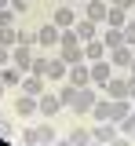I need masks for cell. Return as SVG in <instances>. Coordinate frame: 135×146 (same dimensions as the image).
<instances>
[{
  "label": "cell",
  "instance_id": "5",
  "mask_svg": "<svg viewBox=\"0 0 135 146\" xmlns=\"http://www.w3.org/2000/svg\"><path fill=\"white\" fill-rule=\"evenodd\" d=\"M33 48H29V44H15V48H11V66H19L22 73H29V66H33Z\"/></svg>",
  "mask_w": 135,
  "mask_h": 146
},
{
  "label": "cell",
  "instance_id": "37",
  "mask_svg": "<svg viewBox=\"0 0 135 146\" xmlns=\"http://www.w3.org/2000/svg\"><path fill=\"white\" fill-rule=\"evenodd\" d=\"M55 146H73V143H69V139H58V143H55Z\"/></svg>",
  "mask_w": 135,
  "mask_h": 146
},
{
  "label": "cell",
  "instance_id": "26",
  "mask_svg": "<svg viewBox=\"0 0 135 146\" xmlns=\"http://www.w3.org/2000/svg\"><path fill=\"white\" fill-rule=\"evenodd\" d=\"M120 29H124V44H128V48H135V15H128V22H124Z\"/></svg>",
  "mask_w": 135,
  "mask_h": 146
},
{
  "label": "cell",
  "instance_id": "32",
  "mask_svg": "<svg viewBox=\"0 0 135 146\" xmlns=\"http://www.w3.org/2000/svg\"><path fill=\"white\" fill-rule=\"evenodd\" d=\"M4 66H11V48L0 44V70H4Z\"/></svg>",
  "mask_w": 135,
  "mask_h": 146
},
{
  "label": "cell",
  "instance_id": "22",
  "mask_svg": "<svg viewBox=\"0 0 135 146\" xmlns=\"http://www.w3.org/2000/svg\"><path fill=\"white\" fill-rule=\"evenodd\" d=\"M66 139H69L73 146H88V143H91V128H73Z\"/></svg>",
  "mask_w": 135,
  "mask_h": 146
},
{
  "label": "cell",
  "instance_id": "35",
  "mask_svg": "<svg viewBox=\"0 0 135 146\" xmlns=\"http://www.w3.org/2000/svg\"><path fill=\"white\" fill-rule=\"evenodd\" d=\"M128 95H132V102H135V73L128 77Z\"/></svg>",
  "mask_w": 135,
  "mask_h": 146
},
{
  "label": "cell",
  "instance_id": "39",
  "mask_svg": "<svg viewBox=\"0 0 135 146\" xmlns=\"http://www.w3.org/2000/svg\"><path fill=\"white\" fill-rule=\"evenodd\" d=\"M128 73H135V55H132V66H128Z\"/></svg>",
  "mask_w": 135,
  "mask_h": 146
},
{
  "label": "cell",
  "instance_id": "6",
  "mask_svg": "<svg viewBox=\"0 0 135 146\" xmlns=\"http://www.w3.org/2000/svg\"><path fill=\"white\" fill-rule=\"evenodd\" d=\"M66 80L77 84V88H88V84H91V66H88V62H73L69 73H66Z\"/></svg>",
  "mask_w": 135,
  "mask_h": 146
},
{
  "label": "cell",
  "instance_id": "41",
  "mask_svg": "<svg viewBox=\"0 0 135 146\" xmlns=\"http://www.w3.org/2000/svg\"><path fill=\"white\" fill-rule=\"evenodd\" d=\"M58 4H77V0H58Z\"/></svg>",
  "mask_w": 135,
  "mask_h": 146
},
{
  "label": "cell",
  "instance_id": "28",
  "mask_svg": "<svg viewBox=\"0 0 135 146\" xmlns=\"http://www.w3.org/2000/svg\"><path fill=\"white\" fill-rule=\"evenodd\" d=\"M22 146H40V135H37V128H22Z\"/></svg>",
  "mask_w": 135,
  "mask_h": 146
},
{
  "label": "cell",
  "instance_id": "14",
  "mask_svg": "<svg viewBox=\"0 0 135 146\" xmlns=\"http://www.w3.org/2000/svg\"><path fill=\"white\" fill-rule=\"evenodd\" d=\"M73 29H77V36L88 44V40H95V36H99V22H91V18H84V15H80L77 22H73Z\"/></svg>",
  "mask_w": 135,
  "mask_h": 146
},
{
  "label": "cell",
  "instance_id": "36",
  "mask_svg": "<svg viewBox=\"0 0 135 146\" xmlns=\"http://www.w3.org/2000/svg\"><path fill=\"white\" fill-rule=\"evenodd\" d=\"M4 95H7V84H4V80H0V99H4Z\"/></svg>",
  "mask_w": 135,
  "mask_h": 146
},
{
  "label": "cell",
  "instance_id": "19",
  "mask_svg": "<svg viewBox=\"0 0 135 146\" xmlns=\"http://www.w3.org/2000/svg\"><path fill=\"white\" fill-rule=\"evenodd\" d=\"M99 36H102V44H106V48H117V44H124V29H117V26H106Z\"/></svg>",
  "mask_w": 135,
  "mask_h": 146
},
{
  "label": "cell",
  "instance_id": "34",
  "mask_svg": "<svg viewBox=\"0 0 135 146\" xmlns=\"http://www.w3.org/2000/svg\"><path fill=\"white\" fill-rule=\"evenodd\" d=\"M110 146H135V143H132V139H128V135H117V139H113V143H110Z\"/></svg>",
  "mask_w": 135,
  "mask_h": 146
},
{
  "label": "cell",
  "instance_id": "4",
  "mask_svg": "<svg viewBox=\"0 0 135 146\" xmlns=\"http://www.w3.org/2000/svg\"><path fill=\"white\" fill-rule=\"evenodd\" d=\"M132 55H135V48L117 44V48H110V55H106V58H110V66H113V70H128V66H132Z\"/></svg>",
  "mask_w": 135,
  "mask_h": 146
},
{
  "label": "cell",
  "instance_id": "23",
  "mask_svg": "<svg viewBox=\"0 0 135 146\" xmlns=\"http://www.w3.org/2000/svg\"><path fill=\"white\" fill-rule=\"evenodd\" d=\"M48 62H51L48 55H33V66H29V73H37V77H44V80H48Z\"/></svg>",
  "mask_w": 135,
  "mask_h": 146
},
{
  "label": "cell",
  "instance_id": "21",
  "mask_svg": "<svg viewBox=\"0 0 135 146\" xmlns=\"http://www.w3.org/2000/svg\"><path fill=\"white\" fill-rule=\"evenodd\" d=\"M58 99H62V110H73V102H77V84H62L58 88Z\"/></svg>",
  "mask_w": 135,
  "mask_h": 146
},
{
  "label": "cell",
  "instance_id": "7",
  "mask_svg": "<svg viewBox=\"0 0 135 146\" xmlns=\"http://www.w3.org/2000/svg\"><path fill=\"white\" fill-rule=\"evenodd\" d=\"M117 135H120L117 121H95V128H91V139H99V143H113Z\"/></svg>",
  "mask_w": 135,
  "mask_h": 146
},
{
  "label": "cell",
  "instance_id": "42",
  "mask_svg": "<svg viewBox=\"0 0 135 146\" xmlns=\"http://www.w3.org/2000/svg\"><path fill=\"white\" fill-rule=\"evenodd\" d=\"M4 121H7V117H4V113H0V124H4Z\"/></svg>",
  "mask_w": 135,
  "mask_h": 146
},
{
  "label": "cell",
  "instance_id": "12",
  "mask_svg": "<svg viewBox=\"0 0 135 146\" xmlns=\"http://www.w3.org/2000/svg\"><path fill=\"white\" fill-rule=\"evenodd\" d=\"M106 55H110V48L102 44V36H95V40L84 44V62H99V58H106Z\"/></svg>",
  "mask_w": 135,
  "mask_h": 146
},
{
  "label": "cell",
  "instance_id": "10",
  "mask_svg": "<svg viewBox=\"0 0 135 146\" xmlns=\"http://www.w3.org/2000/svg\"><path fill=\"white\" fill-rule=\"evenodd\" d=\"M58 110H62V99H58V95H51V91H44V95H40V99H37V113H44L48 121L55 117Z\"/></svg>",
  "mask_w": 135,
  "mask_h": 146
},
{
  "label": "cell",
  "instance_id": "27",
  "mask_svg": "<svg viewBox=\"0 0 135 146\" xmlns=\"http://www.w3.org/2000/svg\"><path fill=\"white\" fill-rule=\"evenodd\" d=\"M117 128H120V135H128V139H132V135H135V110H132V113H128Z\"/></svg>",
  "mask_w": 135,
  "mask_h": 146
},
{
  "label": "cell",
  "instance_id": "25",
  "mask_svg": "<svg viewBox=\"0 0 135 146\" xmlns=\"http://www.w3.org/2000/svg\"><path fill=\"white\" fill-rule=\"evenodd\" d=\"M124 22H128V11H120V7H110V15H106V26H117V29H120Z\"/></svg>",
  "mask_w": 135,
  "mask_h": 146
},
{
  "label": "cell",
  "instance_id": "1",
  "mask_svg": "<svg viewBox=\"0 0 135 146\" xmlns=\"http://www.w3.org/2000/svg\"><path fill=\"white\" fill-rule=\"evenodd\" d=\"M99 102V88L95 84H88V88H77V102H73V117H84V113H91V106Z\"/></svg>",
  "mask_w": 135,
  "mask_h": 146
},
{
  "label": "cell",
  "instance_id": "29",
  "mask_svg": "<svg viewBox=\"0 0 135 146\" xmlns=\"http://www.w3.org/2000/svg\"><path fill=\"white\" fill-rule=\"evenodd\" d=\"M15 22V7H0V29Z\"/></svg>",
  "mask_w": 135,
  "mask_h": 146
},
{
  "label": "cell",
  "instance_id": "38",
  "mask_svg": "<svg viewBox=\"0 0 135 146\" xmlns=\"http://www.w3.org/2000/svg\"><path fill=\"white\" fill-rule=\"evenodd\" d=\"M88 146H110V143H99V139H91V143H88Z\"/></svg>",
  "mask_w": 135,
  "mask_h": 146
},
{
  "label": "cell",
  "instance_id": "24",
  "mask_svg": "<svg viewBox=\"0 0 135 146\" xmlns=\"http://www.w3.org/2000/svg\"><path fill=\"white\" fill-rule=\"evenodd\" d=\"M0 44H4V48H15V44H19V29H15V26H4V29H0Z\"/></svg>",
  "mask_w": 135,
  "mask_h": 146
},
{
  "label": "cell",
  "instance_id": "9",
  "mask_svg": "<svg viewBox=\"0 0 135 146\" xmlns=\"http://www.w3.org/2000/svg\"><path fill=\"white\" fill-rule=\"evenodd\" d=\"M106 15H110V4L106 0H88L84 4V18H91L99 26H106Z\"/></svg>",
  "mask_w": 135,
  "mask_h": 146
},
{
  "label": "cell",
  "instance_id": "43",
  "mask_svg": "<svg viewBox=\"0 0 135 146\" xmlns=\"http://www.w3.org/2000/svg\"><path fill=\"white\" fill-rule=\"evenodd\" d=\"M80 4H88V0H80Z\"/></svg>",
  "mask_w": 135,
  "mask_h": 146
},
{
  "label": "cell",
  "instance_id": "11",
  "mask_svg": "<svg viewBox=\"0 0 135 146\" xmlns=\"http://www.w3.org/2000/svg\"><path fill=\"white\" fill-rule=\"evenodd\" d=\"M102 95L106 99H132L128 95V77H110V84L102 88Z\"/></svg>",
  "mask_w": 135,
  "mask_h": 146
},
{
  "label": "cell",
  "instance_id": "3",
  "mask_svg": "<svg viewBox=\"0 0 135 146\" xmlns=\"http://www.w3.org/2000/svg\"><path fill=\"white\" fill-rule=\"evenodd\" d=\"M77 18H80V15H77V7H73V4H58L55 11H51V22H55L58 29H69Z\"/></svg>",
  "mask_w": 135,
  "mask_h": 146
},
{
  "label": "cell",
  "instance_id": "31",
  "mask_svg": "<svg viewBox=\"0 0 135 146\" xmlns=\"http://www.w3.org/2000/svg\"><path fill=\"white\" fill-rule=\"evenodd\" d=\"M19 44H29V48H33V44H37V33H26V29H19Z\"/></svg>",
  "mask_w": 135,
  "mask_h": 146
},
{
  "label": "cell",
  "instance_id": "33",
  "mask_svg": "<svg viewBox=\"0 0 135 146\" xmlns=\"http://www.w3.org/2000/svg\"><path fill=\"white\" fill-rule=\"evenodd\" d=\"M29 4H33V0H11V7H15V15H22V11H29Z\"/></svg>",
  "mask_w": 135,
  "mask_h": 146
},
{
  "label": "cell",
  "instance_id": "44",
  "mask_svg": "<svg viewBox=\"0 0 135 146\" xmlns=\"http://www.w3.org/2000/svg\"><path fill=\"white\" fill-rule=\"evenodd\" d=\"M132 143H135V135H132Z\"/></svg>",
  "mask_w": 135,
  "mask_h": 146
},
{
  "label": "cell",
  "instance_id": "2",
  "mask_svg": "<svg viewBox=\"0 0 135 146\" xmlns=\"http://www.w3.org/2000/svg\"><path fill=\"white\" fill-rule=\"evenodd\" d=\"M91 66V84H95L99 91L110 84V77H113V66H110V58H99V62H88Z\"/></svg>",
  "mask_w": 135,
  "mask_h": 146
},
{
  "label": "cell",
  "instance_id": "13",
  "mask_svg": "<svg viewBox=\"0 0 135 146\" xmlns=\"http://www.w3.org/2000/svg\"><path fill=\"white\" fill-rule=\"evenodd\" d=\"M44 84H48V80H44V77H37V73H26V77H22V84H19V91H26V95H44Z\"/></svg>",
  "mask_w": 135,
  "mask_h": 146
},
{
  "label": "cell",
  "instance_id": "40",
  "mask_svg": "<svg viewBox=\"0 0 135 146\" xmlns=\"http://www.w3.org/2000/svg\"><path fill=\"white\" fill-rule=\"evenodd\" d=\"M0 7H11V0H0Z\"/></svg>",
  "mask_w": 135,
  "mask_h": 146
},
{
  "label": "cell",
  "instance_id": "17",
  "mask_svg": "<svg viewBox=\"0 0 135 146\" xmlns=\"http://www.w3.org/2000/svg\"><path fill=\"white\" fill-rule=\"evenodd\" d=\"M37 135H40V146H55L58 143V128L44 117V124H37Z\"/></svg>",
  "mask_w": 135,
  "mask_h": 146
},
{
  "label": "cell",
  "instance_id": "20",
  "mask_svg": "<svg viewBox=\"0 0 135 146\" xmlns=\"http://www.w3.org/2000/svg\"><path fill=\"white\" fill-rule=\"evenodd\" d=\"M66 73H69V66H66L58 55H51V62H48V80H62Z\"/></svg>",
  "mask_w": 135,
  "mask_h": 146
},
{
  "label": "cell",
  "instance_id": "8",
  "mask_svg": "<svg viewBox=\"0 0 135 146\" xmlns=\"http://www.w3.org/2000/svg\"><path fill=\"white\" fill-rule=\"evenodd\" d=\"M58 40H62V29H58L55 22H48V26L37 29V44L40 48H58Z\"/></svg>",
  "mask_w": 135,
  "mask_h": 146
},
{
  "label": "cell",
  "instance_id": "18",
  "mask_svg": "<svg viewBox=\"0 0 135 146\" xmlns=\"http://www.w3.org/2000/svg\"><path fill=\"white\" fill-rule=\"evenodd\" d=\"M22 77H26V73H22L19 66H4V70H0V80H4L7 88H19V84H22Z\"/></svg>",
  "mask_w": 135,
  "mask_h": 146
},
{
  "label": "cell",
  "instance_id": "16",
  "mask_svg": "<svg viewBox=\"0 0 135 146\" xmlns=\"http://www.w3.org/2000/svg\"><path fill=\"white\" fill-rule=\"evenodd\" d=\"M15 113H19V117L37 113V95H26V91H19V99H15Z\"/></svg>",
  "mask_w": 135,
  "mask_h": 146
},
{
  "label": "cell",
  "instance_id": "15",
  "mask_svg": "<svg viewBox=\"0 0 135 146\" xmlns=\"http://www.w3.org/2000/svg\"><path fill=\"white\" fill-rule=\"evenodd\" d=\"M128 113H132V99H110V121L120 124Z\"/></svg>",
  "mask_w": 135,
  "mask_h": 146
},
{
  "label": "cell",
  "instance_id": "30",
  "mask_svg": "<svg viewBox=\"0 0 135 146\" xmlns=\"http://www.w3.org/2000/svg\"><path fill=\"white\" fill-rule=\"evenodd\" d=\"M110 7H120V11H135V0H110Z\"/></svg>",
  "mask_w": 135,
  "mask_h": 146
}]
</instances>
